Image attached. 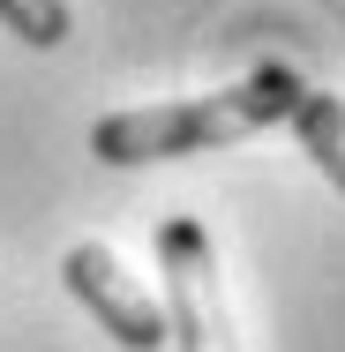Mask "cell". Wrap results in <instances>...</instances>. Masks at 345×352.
<instances>
[{
	"label": "cell",
	"mask_w": 345,
	"mask_h": 352,
	"mask_svg": "<svg viewBox=\"0 0 345 352\" xmlns=\"http://www.w3.org/2000/svg\"><path fill=\"white\" fill-rule=\"evenodd\" d=\"M0 23H8L23 45H38V53H53V45L75 38V8L68 0H0Z\"/></svg>",
	"instance_id": "5"
},
{
	"label": "cell",
	"mask_w": 345,
	"mask_h": 352,
	"mask_svg": "<svg viewBox=\"0 0 345 352\" xmlns=\"http://www.w3.org/2000/svg\"><path fill=\"white\" fill-rule=\"evenodd\" d=\"M300 90H308L300 68L263 60L255 75L225 82V90H203V98H165V105H136V113H105L90 128V157H105V165L196 157V150H218V142H240V135H263L278 120H293Z\"/></svg>",
	"instance_id": "1"
},
{
	"label": "cell",
	"mask_w": 345,
	"mask_h": 352,
	"mask_svg": "<svg viewBox=\"0 0 345 352\" xmlns=\"http://www.w3.org/2000/svg\"><path fill=\"white\" fill-rule=\"evenodd\" d=\"M158 278H165L158 307H165V345L173 352H240L203 217H158Z\"/></svg>",
	"instance_id": "2"
},
{
	"label": "cell",
	"mask_w": 345,
	"mask_h": 352,
	"mask_svg": "<svg viewBox=\"0 0 345 352\" xmlns=\"http://www.w3.org/2000/svg\"><path fill=\"white\" fill-rule=\"evenodd\" d=\"M293 135H300V157H315V173L345 195V98H331V90H300Z\"/></svg>",
	"instance_id": "4"
},
{
	"label": "cell",
	"mask_w": 345,
	"mask_h": 352,
	"mask_svg": "<svg viewBox=\"0 0 345 352\" xmlns=\"http://www.w3.org/2000/svg\"><path fill=\"white\" fill-rule=\"evenodd\" d=\"M61 285L105 322V338L121 352H165V307L143 278H128V263L105 240H75L61 255Z\"/></svg>",
	"instance_id": "3"
}]
</instances>
